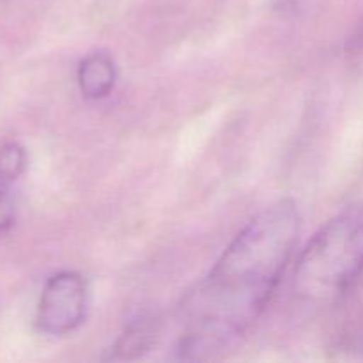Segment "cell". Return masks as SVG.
<instances>
[{
    "label": "cell",
    "mask_w": 363,
    "mask_h": 363,
    "mask_svg": "<svg viewBox=\"0 0 363 363\" xmlns=\"http://www.w3.org/2000/svg\"><path fill=\"white\" fill-rule=\"evenodd\" d=\"M363 273V202L326 222L305 245L293 275V294L307 307L335 303Z\"/></svg>",
    "instance_id": "obj_2"
},
{
    "label": "cell",
    "mask_w": 363,
    "mask_h": 363,
    "mask_svg": "<svg viewBox=\"0 0 363 363\" xmlns=\"http://www.w3.org/2000/svg\"><path fill=\"white\" fill-rule=\"evenodd\" d=\"M301 218L280 199L243 227L183 303L184 358H209L247 335L279 287L293 257Z\"/></svg>",
    "instance_id": "obj_1"
},
{
    "label": "cell",
    "mask_w": 363,
    "mask_h": 363,
    "mask_svg": "<svg viewBox=\"0 0 363 363\" xmlns=\"http://www.w3.org/2000/svg\"><path fill=\"white\" fill-rule=\"evenodd\" d=\"M77 78L84 98L98 101V99L106 98L116 87V62L108 53L94 52L82 60Z\"/></svg>",
    "instance_id": "obj_4"
},
{
    "label": "cell",
    "mask_w": 363,
    "mask_h": 363,
    "mask_svg": "<svg viewBox=\"0 0 363 363\" xmlns=\"http://www.w3.org/2000/svg\"><path fill=\"white\" fill-rule=\"evenodd\" d=\"M14 220H16V208L13 199L4 188H0V236L13 229Z\"/></svg>",
    "instance_id": "obj_7"
},
{
    "label": "cell",
    "mask_w": 363,
    "mask_h": 363,
    "mask_svg": "<svg viewBox=\"0 0 363 363\" xmlns=\"http://www.w3.org/2000/svg\"><path fill=\"white\" fill-rule=\"evenodd\" d=\"M87 284L77 272H60L46 282L38 303L35 325L46 335H67L84 323Z\"/></svg>",
    "instance_id": "obj_3"
},
{
    "label": "cell",
    "mask_w": 363,
    "mask_h": 363,
    "mask_svg": "<svg viewBox=\"0 0 363 363\" xmlns=\"http://www.w3.org/2000/svg\"><path fill=\"white\" fill-rule=\"evenodd\" d=\"M151 337L152 333L149 332L145 326H137V328H131L130 332L124 333L121 337V340L117 342L116 354L113 358H133L140 357L144 351L149 350L151 346Z\"/></svg>",
    "instance_id": "obj_6"
},
{
    "label": "cell",
    "mask_w": 363,
    "mask_h": 363,
    "mask_svg": "<svg viewBox=\"0 0 363 363\" xmlns=\"http://www.w3.org/2000/svg\"><path fill=\"white\" fill-rule=\"evenodd\" d=\"M27 167V152L16 142H7L0 147V186L14 183Z\"/></svg>",
    "instance_id": "obj_5"
}]
</instances>
